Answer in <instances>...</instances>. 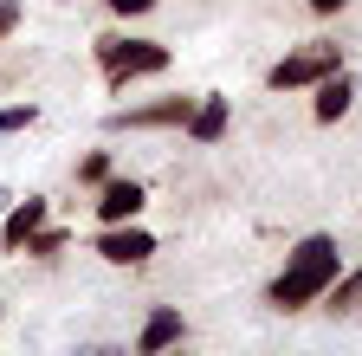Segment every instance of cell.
I'll return each mask as SVG.
<instances>
[{
  "label": "cell",
  "instance_id": "9a60e30c",
  "mask_svg": "<svg viewBox=\"0 0 362 356\" xmlns=\"http://www.w3.org/2000/svg\"><path fill=\"white\" fill-rule=\"evenodd\" d=\"M156 7H162V0H104V13H110V20H149Z\"/></svg>",
  "mask_w": 362,
  "mask_h": 356
},
{
  "label": "cell",
  "instance_id": "4fadbf2b",
  "mask_svg": "<svg viewBox=\"0 0 362 356\" xmlns=\"http://www.w3.org/2000/svg\"><path fill=\"white\" fill-rule=\"evenodd\" d=\"M65 246H71V234H65V227H52V220H45V227H39V234H33V240H26L20 253H26V259H59Z\"/></svg>",
  "mask_w": 362,
  "mask_h": 356
},
{
  "label": "cell",
  "instance_id": "6da1fadb",
  "mask_svg": "<svg viewBox=\"0 0 362 356\" xmlns=\"http://www.w3.org/2000/svg\"><path fill=\"white\" fill-rule=\"evenodd\" d=\"M337 272H343V240H337V234H304V240L285 253V265L272 272L265 304L285 311V318H298V311L324 304V292H330Z\"/></svg>",
  "mask_w": 362,
  "mask_h": 356
},
{
  "label": "cell",
  "instance_id": "30bf717a",
  "mask_svg": "<svg viewBox=\"0 0 362 356\" xmlns=\"http://www.w3.org/2000/svg\"><path fill=\"white\" fill-rule=\"evenodd\" d=\"M175 343H188V318L181 311H149L143 318V331H136V356H162V350H175Z\"/></svg>",
  "mask_w": 362,
  "mask_h": 356
},
{
  "label": "cell",
  "instance_id": "277c9868",
  "mask_svg": "<svg viewBox=\"0 0 362 356\" xmlns=\"http://www.w3.org/2000/svg\"><path fill=\"white\" fill-rule=\"evenodd\" d=\"M194 117V98H149V104H123L104 117L110 137H123V130H188Z\"/></svg>",
  "mask_w": 362,
  "mask_h": 356
},
{
  "label": "cell",
  "instance_id": "d6986e66",
  "mask_svg": "<svg viewBox=\"0 0 362 356\" xmlns=\"http://www.w3.org/2000/svg\"><path fill=\"white\" fill-rule=\"evenodd\" d=\"M356 91H362V78H356Z\"/></svg>",
  "mask_w": 362,
  "mask_h": 356
},
{
  "label": "cell",
  "instance_id": "9c48e42d",
  "mask_svg": "<svg viewBox=\"0 0 362 356\" xmlns=\"http://www.w3.org/2000/svg\"><path fill=\"white\" fill-rule=\"evenodd\" d=\"M356 98H362V91H356V78H349V71H330L324 84H317V98H310V123H324V130L343 123V117L356 110Z\"/></svg>",
  "mask_w": 362,
  "mask_h": 356
},
{
  "label": "cell",
  "instance_id": "3957f363",
  "mask_svg": "<svg viewBox=\"0 0 362 356\" xmlns=\"http://www.w3.org/2000/svg\"><path fill=\"white\" fill-rule=\"evenodd\" d=\"M330 71H343V46L337 39H304V46H291L279 65L265 71V91H317V84H324Z\"/></svg>",
  "mask_w": 362,
  "mask_h": 356
},
{
  "label": "cell",
  "instance_id": "ba28073f",
  "mask_svg": "<svg viewBox=\"0 0 362 356\" xmlns=\"http://www.w3.org/2000/svg\"><path fill=\"white\" fill-rule=\"evenodd\" d=\"M45 220H52V201H45V195H26V201H13L7 214H0V253H20L39 227H45Z\"/></svg>",
  "mask_w": 362,
  "mask_h": 356
},
{
  "label": "cell",
  "instance_id": "8fae6325",
  "mask_svg": "<svg viewBox=\"0 0 362 356\" xmlns=\"http://www.w3.org/2000/svg\"><path fill=\"white\" fill-rule=\"evenodd\" d=\"M324 311H330V318H349V311H362V265H343V272L330 279Z\"/></svg>",
  "mask_w": 362,
  "mask_h": 356
},
{
  "label": "cell",
  "instance_id": "8992f818",
  "mask_svg": "<svg viewBox=\"0 0 362 356\" xmlns=\"http://www.w3.org/2000/svg\"><path fill=\"white\" fill-rule=\"evenodd\" d=\"M143 207H149V188L136 182V175H110L98 188V201H90V220H98V227H123V220H136Z\"/></svg>",
  "mask_w": 362,
  "mask_h": 356
},
{
  "label": "cell",
  "instance_id": "5bb4252c",
  "mask_svg": "<svg viewBox=\"0 0 362 356\" xmlns=\"http://www.w3.org/2000/svg\"><path fill=\"white\" fill-rule=\"evenodd\" d=\"M39 123V104H7L0 110V137H20V130H33Z\"/></svg>",
  "mask_w": 362,
  "mask_h": 356
},
{
  "label": "cell",
  "instance_id": "52a82bcc",
  "mask_svg": "<svg viewBox=\"0 0 362 356\" xmlns=\"http://www.w3.org/2000/svg\"><path fill=\"white\" fill-rule=\"evenodd\" d=\"M226 130H233V98H220V91H201L194 98V117H188V137L194 149H214V143H226Z\"/></svg>",
  "mask_w": 362,
  "mask_h": 356
},
{
  "label": "cell",
  "instance_id": "2e32d148",
  "mask_svg": "<svg viewBox=\"0 0 362 356\" xmlns=\"http://www.w3.org/2000/svg\"><path fill=\"white\" fill-rule=\"evenodd\" d=\"M343 7H349V0H304V13H310V20H337Z\"/></svg>",
  "mask_w": 362,
  "mask_h": 356
},
{
  "label": "cell",
  "instance_id": "7a4b0ae2",
  "mask_svg": "<svg viewBox=\"0 0 362 356\" xmlns=\"http://www.w3.org/2000/svg\"><path fill=\"white\" fill-rule=\"evenodd\" d=\"M90 59L104 65V91L123 98L129 84H143V78H162L175 65V52L162 46V39H136V33H104L98 46H90Z\"/></svg>",
  "mask_w": 362,
  "mask_h": 356
},
{
  "label": "cell",
  "instance_id": "5b68a950",
  "mask_svg": "<svg viewBox=\"0 0 362 356\" xmlns=\"http://www.w3.org/2000/svg\"><path fill=\"white\" fill-rule=\"evenodd\" d=\"M90 253H98L104 265H149L156 259V234L136 227V220H123V227H98V234H90Z\"/></svg>",
  "mask_w": 362,
  "mask_h": 356
},
{
  "label": "cell",
  "instance_id": "7c38bea8",
  "mask_svg": "<svg viewBox=\"0 0 362 356\" xmlns=\"http://www.w3.org/2000/svg\"><path fill=\"white\" fill-rule=\"evenodd\" d=\"M78 188H104L110 175H117V162H110V149H90V156H78Z\"/></svg>",
  "mask_w": 362,
  "mask_h": 356
},
{
  "label": "cell",
  "instance_id": "e0dca14e",
  "mask_svg": "<svg viewBox=\"0 0 362 356\" xmlns=\"http://www.w3.org/2000/svg\"><path fill=\"white\" fill-rule=\"evenodd\" d=\"M20 33V0H0V39Z\"/></svg>",
  "mask_w": 362,
  "mask_h": 356
},
{
  "label": "cell",
  "instance_id": "ac0fdd59",
  "mask_svg": "<svg viewBox=\"0 0 362 356\" xmlns=\"http://www.w3.org/2000/svg\"><path fill=\"white\" fill-rule=\"evenodd\" d=\"M59 7H71V0H59Z\"/></svg>",
  "mask_w": 362,
  "mask_h": 356
}]
</instances>
